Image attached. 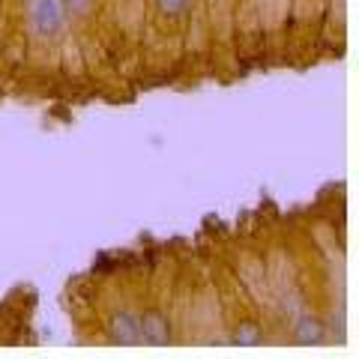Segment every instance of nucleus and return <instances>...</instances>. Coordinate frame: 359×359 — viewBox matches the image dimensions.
Segmentation results:
<instances>
[{"instance_id": "1", "label": "nucleus", "mask_w": 359, "mask_h": 359, "mask_svg": "<svg viewBox=\"0 0 359 359\" xmlns=\"http://www.w3.org/2000/svg\"><path fill=\"white\" fill-rule=\"evenodd\" d=\"M27 18L39 39L60 36V30L66 25L63 0H27Z\"/></svg>"}, {"instance_id": "2", "label": "nucleus", "mask_w": 359, "mask_h": 359, "mask_svg": "<svg viewBox=\"0 0 359 359\" xmlns=\"http://www.w3.org/2000/svg\"><path fill=\"white\" fill-rule=\"evenodd\" d=\"M111 339L117 344H138L141 341V320H138V311L132 309H117L111 314Z\"/></svg>"}, {"instance_id": "3", "label": "nucleus", "mask_w": 359, "mask_h": 359, "mask_svg": "<svg viewBox=\"0 0 359 359\" xmlns=\"http://www.w3.org/2000/svg\"><path fill=\"white\" fill-rule=\"evenodd\" d=\"M138 320H141V341H147V344L171 341V323H168V318L162 311L147 309V311L138 314Z\"/></svg>"}, {"instance_id": "4", "label": "nucleus", "mask_w": 359, "mask_h": 359, "mask_svg": "<svg viewBox=\"0 0 359 359\" xmlns=\"http://www.w3.org/2000/svg\"><path fill=\"white\" fill-rule=\"evenodd\" d=\"M294 332H297V341H302V344H320L323 335H327L323 323L318 318H311V314H299L294 323Z\"/></svg>"}, {"instance_id": "5", "label": "nucleus", "mask_w": 359, "mask_h": 359, "mask_svg": "<svg viewBox=\"0 0 359 359\" xmlns=\"http://www.w3.org/2000/svg\"><path fill=\"white\" fill-rule=\"evenodd\" d=\"M264 339V332H261V323H255V320H243L237 330H233V341L237 344H257Z\"/></svg>"}, {"instance_id": "6", "label": "nucleus", "mask_w": 359, "mask_h": 359, "mask_svg": "<svg viewBox=\"0 0 359 359\" xmlns=\"http://www.w3.org/2000/svg\"><path fill=\"white\" fill-rule=\"evenodd\" d=\"M156 9L165 18H183L192 9V0H156Z\"/></svg>"}, {"instance_id": "7", "label": "nucleus", "mask_w": 359, "mask_h": 359, "mask_svg": "<svg viewBox=\"0 0 359 359\" xmlns=\"http://www.w3.org/2000/svg\"><path fill=\"white\" fill-rule=\"evenodd\" d=\"M63 9H66V15L84 18L93 13V0H63Z\"/></svg>"}]
</instances>
